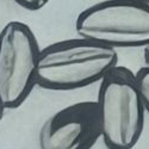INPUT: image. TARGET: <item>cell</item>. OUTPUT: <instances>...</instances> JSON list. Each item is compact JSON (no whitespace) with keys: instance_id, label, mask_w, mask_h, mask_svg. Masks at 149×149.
<instances>
[{"instance_id":"6da1fadb","label":"cell","mask_w":149,"mask_h":149,"mask_svg":"<svg viewBox=\"0 0 149 149\" xmlns=\"http://www.w3.org/2000/svg\"><path fill=\"white\" fill-rule=\"evenodd\" d=\"M118 65V54L93 40L79 36L41 49L37 85L52 91H73L100 82Z\"/></svg>"},{"instance_id":"7a4b0ae2","label":"cell","mask_w":149,"mask_h":149,"mask_svg":"<svg viewBox=\"0 0 149 149\" xmlns=\"http://www.w3.org/2000/svg\"><path fill=\"white\" fill-rule=\"evenodd\" d=\"M100 139L107 149H132L140 141L146 110L136 75L116 66L99 82L95 100Z\"/></svg>"},{"instance_id":"3957f363","label":"cell","mask_w":149,"mask_h":149,"mask_svg":"<svg viewBox=\"0 0 149 149\" xmlns=\"http://www.w3.org/2000/svg\"><path fill=\"white\" fill-rule=\"evenodd\" d=\"M79 36L113 49L149 45V4L103 0L82 10L75 20Z\"/></svg>"},{"instance_id":"277c9868","label":"cell","mask_w":149,"mask_h":149,"mask_svg":"<svg viewBox=\"0 0 149 149\" xmlns=\"http://www.w3.org/2000/svg\"><path fill=\"white\" fill-rule=\"evenodd\" d=\"M40 53L26 24L12 20L0 30V98L6 109L20 106L37 85Z\"/></svg>"},{"instance_id":"5b68a950","label":"cell","mask_w":149,"mask_h":149,"mask_svg":"<svg viewBox=\"0 0 149 149\" xmlns=\"http://www.w3.org/2000/svg\"><path fill=\"white\" fill-rule=\"evenodd\" d=\"M100 137L95 102L68 105L49 117L40 130L41 149H91Z\"/></svg>"},{"instance_id":"8992f818","label":"cell","mask_w":149,"mask_h":149,"mask_svg":"<svg viewBox=\"0 0 149 149\" xmlns=\"http://www.w3.org/2000/svg\"><path fill=\"white\" fill-rule=\"evenodd\" d=\"M135 75L146 113L149 115V66L146 65L144 67H141L135 73Z\"/></svg>"},{"instance_id":"52a82bcc","label":"cell","mask_w":149,"mask_h":149,"mask_svg":"<svg viewBox=\"0 0 149 149\" xmlns=\"http://www.w3.org/2000/svg\"><path fill=\"white\" fill-rule=\"evenodd\" d=\"M13 1L26 10L37 11L44 7L49 3V0H13Z\"/></svg>"},{"instance_id":"ba28073f","label":"cell","mask_w":149,"mask_h":149,"mask_svg":"<svg viewBox=\"0 0 149 149\" xmlns=\"http://www.w3.org/2000/svg\"><path fill=\"white\" fill-rule=\"evenodd\" d=\"M143 49H144V52H143V58L146 61V65L149 66V45H147Z\"/></svg>"},{"instance_id":"9c48e42d","label":"cell","mask_w":149,"mask_h":149,"mask_svg":"<svg viewBox=\"0 0 149 149\" xmlns=\"http://www.w3.org/2000/svg\"><path fill=\"white\" fill-rule=\"evenodd\" d=\"M5 110H6V107H5V105L3 104V102H1V98H0V120L3 119V117H4V115H5Z\"/></svg>"},{"instance_id":"30bf717a","label":"cell","mask_w":149,"mask_h":149,"mask_svg":"<svg viewBox=\"0 0 149 149\" xmlns=\"http://www.w3.org/2000/svg\"><path fill=\"white\" fill-rule=\"evenodd\" d=\"M135 1H140V3H144V4H149V0H135Z\"/></svg>"}]
</instances>
